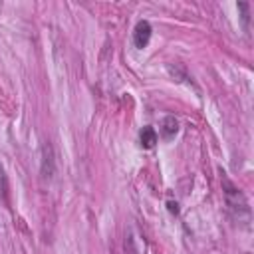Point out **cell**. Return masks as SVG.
<instances>
[{
    "instance_id": "cell-3",
    "label": "cell",
    "mask_w": 254,
    "mask_h": 254,
    "mask_svg": "<svg viewBox=\"0 0 254 254\" xmlns=\"http://www.w3.org/2000/svg\"><path fill=\"white\" fill-rule=\"evenodd\" d=\"M151 34H153L151 24L147 20H139L135 24V28H133V44H135V48H139V50L147 48V44L151 40Z\"/></svg>"
},
{
    "instance_id": "cell-7",
    "label": "cell",
    "mask_w": 254,
    "mask_h": 254,
    "mask_svg": "<svg viewBox=\"0 0 254 254\" xmlns=\"http://www.w3.org/2000/svg\"><path fill=\"white\" fill-rule=\"evenodd\" d=\"M238 10L242 12V14H240V18H242V26H244V30H248V22H250L248 4H246V2H238Z\"/></svg>"
},
{
    "instance_id": "cell-6",
    "label": "cell",
    "mask_w": 254,
    "mask_h": 254,
    "mask_svg": "<svg viewBox=\"0 0 254 254\" xmlns=\"http://www.w3.org/2000/svg\"><path fill=\"white\" fill-rule=\"evenodd\" d=\"M167 69H169V73H171L175 79H179V81H183V79H185V81L192 83V77L185 71V67H183V65H179V64H175V65H173V64H169V65H167Z\"/></svg>"
},
{
    "instance_id": "cell-5",
    "label": "cell",
    "mask_w": 254,
    "mask_h": 254,
    "mask_svg": "<svg viewBox=\"0 0 254 254\" xmlns=\"http://www.w3.org/2000/svg\"><path fill=\"white\" fill-rule=\"evenodd\" d=\"M177 131H179V121H177V117H175V115L163 117V121H161V135H163L165 139H171Z\"/></svg>"
},
{
    "instance_id": "cell-4",
    "label": "cell",
    "mask_w": 254,
    "mask_h": 254,
    "mask_svg": "<svg viewBox=\"0 0 254 254\" xmlns=\"http://www.w3.org/2000/svg\"><path fill=\"white\" fill-rule=\"evenodd\" d=\"M157 131H155V127H151V125H145L141 131H139V141H141V147H145V149H151V147H155V143H157Z\"/></svg>"
},
{
    "instance_id": "cell-2",
    "label": "cell",
    "mask_w": 254,
    "mask_h": 254,
    "mask_svg": "<svg viewBox=\"0 0 254 254\" xmlns=\"http://www.w3.org/2000/svg\"><path fill=\"white\" fill-rule=\"evenodd\" d=\"M40 175L46 181H50L56 175V153H54L52 143L48 141L42 143L40 147Z\"/></svg>"
},
{
    "instance_id": "cell-1",
    "label": "cell",
    "mask_w": 254,
    "mask_h": 254,
    "mask_svg": "<svg viewBox=\"0 0 254 254\" xmlns=\"http://www.w3.org/2000/svg\"><path fill=\"white\" fill-rule=\"evenodd\" d=\"M222 190H224V196H226V206H228V212L234 220L238 222H248L250 220V208H248V202H246V196L240 192V189H236L226 177H222Z\"/></svg>"
},
{
    "instance_id": "cell-8",
    "label": "cell",
    "mask_w": 254,
    "mask_h": 254,
    "mask_svg": "<svg viewBox=\"0 0 254 254\" xmlns=\"http://www.w3.org/2000/svg\"><path fill=\"white\" fill-rule=\"evenodd\" d=\"M167 208H169L171 214H175V216L179 214V202L177 200H167Z\"/></svg>"
},
{
    "instance_id": "cell-9",
    "label": "cell",
    "mask_w": 254,
    "mask_h": 254,
    "mask_svg": "<svg viewBox=\"0 0 254 254\" xmlns=\"http://www.w3.org/2000/svg\"><path fill=\"white\" fill-rule=\"evenodd\" d=\"M0 190L6 192V179H4V169H2V165H0Z\"/></svg>"
}]
</instances>
